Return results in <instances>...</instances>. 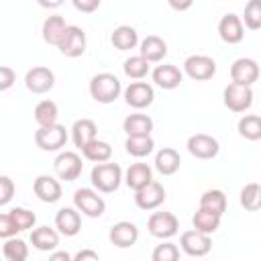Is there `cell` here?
Segmentation results:
<instances>
[{
    "label": "cell",
    "mask_w": 261,
    "mask_h": 261,
    "mask_svg": "<svg viewBox=\"0 0 261 261\" xmlns=\"http://www.w3.org/2000/svg\"><path fill=\"white\" fill-rule=\"evenodd\" d=\"M14 196V181L8 175L0 177V206H6Z\"/></svg>",
    "instance_id": "obj_42"
},
{
    "label": "cell",
    "mask_w": 261,
    "mask_h": 261,
    "mask_svg": "<svg viewBox=\"0 0 261 261\" xmlns=\"http://www.w3.org/2000/svg\"><path fill=\"white\" fill-rule=\"evenodd\" d=\"M167 4H169L173 10H177V12H184V10L192 8L194 0H167Z\"/></svg>",
    "instance_id": "obj_46"
},
{
    "label": "cell",
    "mask_w": 261,
    "mask_h": 261,
    "mask_svg": "<svg viewBox=\"0 0 261 261\" xmlns=\"http://www.w3.org/2000/svg\"><path fill=\"white\" fill-rule=\"evenodd\" d=\"M20 230L16 226V222L12 220V216L8 212H2L0 214V237L2 239H10V237H16Z\"/></svg>",
    "instance_id": "obj_41"
},
{
    "label": "cell",
    "mask_w": 261,
    "mask_h": 261,
    "mask_svg": "<svg viewBox=\"0 0 261 261\" xmlns=\"http://www.w3.org/2000/svg\"><path fill=\"white\" fill-rule=\"evenodd\" d=\"M165 202V188L159 181H151L135 192V204L141 210H155Z\"/></svg>",
    "instance_id": "obj_15"
},
{
    "label": "cell",
    "mask_w": 261,
    "mask_h": 261,
    "mask_svg": "<svg viewBox=\"0 0 261 261\" xmlns=\"http://www.w3.org/2000/svg\"><path fill=\"white\" fill-rule=\"evenodd\" d=\"M124 149H126L128 155H133L137 159H143V157H147V155L153 153L155 141L151 139V135H147V137H126Z\"/></svg>",
    "instance_id": "obj_31"
},
{
    "label": "cell",
    "mask_w": 261,
    "mask_h": 261,
    "mask_svg": "<svg viewBox=\"0 0 261 261\" xmlns=\"http://www.w3.org/2000/svg\"><path fill=\"white\" fill-rule=\"evenodd\" d=\"M100 2H102V0H71L73 8L80 10V12H84V14H92V12H96L98 6H100Z\"/></svg>",
    "instance_id": "obj_44"
},
{
    "label": "cell",
    "mask_w": 261,
    "mask_h": 261,
    "mask_svg": "<svg viewBox=\"0 0 261 261\" xmlns=\"http://www.w3.org/2000/svg\"><path fill=\"white\" fill-rule=\"evenodd\" d=\"M98 259H100V255L92 249H82L73 255V261H98Z\"/></svg>",
    "instance_id": "obj_45"
},
{
    "label": "cell",
    "mask_w": 261,
    "mask_h": 261,
    "mask_svg": "<svg viewBox=\"0 0 261 261\" xmlns=\"http://www.w3.org/2000/svg\"><path fill=\"white\" fill-rule=\"evenodd\" d=\"M120 92H122V86L114 73L102 71L90 80V96L98 104H112L120 96Z\"/></svg>",
    "instance_id": "obj_2"
},
{
    "label": "cell",
    "mask_w": 261,
    "mask_h": 261,
    "mask_svg": "<svg viewBox=\"0 0 261 261\" xmlns=\"http://www.w3.org/2000/svg\"><path fill=\"white\" fill-rule=\"evenodd\" d=\"M86 45H88V41H86L84 29H82V27H75V24H67V29H65V33H63V37H61L57 49H59L65 57H80V55H84Z\"/></svg>",
    "instance_id": "obj_9"
},
{
    "label": "cell",
    "mask_w": 261,
    "mask_h": 261,
    "mask_svg": "<svg viewBox=\"0 0 261 261\" xmlns=\"http://www.w3.org/2000/svg\"><path fill=\"white\" fill-rule=\"evenodd\" d=\"M241 206L249 212H255L261 208V186L251 181L241 190Z\"/></svg>",
    "instance_id": "obj_37"
},
{
    "label": "cell",
    "mask_w": 261,
    "mask_h": 261,
    "mask_svg": "<svg viewBox=\"0 0 261 261\" xmlns=\"http://www.w3.org/2000/svg\"><path fill=\"white\" fill-rule=\"evenodd\" d=\"M237 128H239V135L243 139H247V141H259L261 139V116H257V114H245L239 120Z\"/></svg>",
    "instance_id": "obj_34"
},
{
    "label": "cell",
    "mask_w": 261,
    "mask_h": 261,
    "mask_svg": "<svg viewBox=\"0 0 261 261\" xmlns=\"http://www.w3.org/2000/svg\"><path fill=\"white\" fill-rule=\"evenodd\" d=\"M90 179H92V186L102 192V194H112L120 188L122 184V169L118 163H110V161H104V163H96L92 173H90Z\"/></svg>",
    "instance_id": "obj_1"
},
{
    "label": "cell",
    "mask_w": 261,
    "mask_h": 261,
    "mask_svg": "<svg viewBox=\"0 0 261 261\" xmlns=\"http://www.w3.org/2000/svg\"><path fill=\"white\" fill-rule=\"evenodd\" d=\"M151 181H153V171H151V167H149L147 163H133V165L126 169V173H124V184H126L133 192L145 188V186L151 184Z\"/></svg>",
    "instance_id": "obj_26"
},
{
    "label": "cell",
    "mask_w": 261,
    "mask_h": 261,
    "mask_svg": "<svg viewBox=\"0 0 261 261\" xmlns=\"http://www.w3.org/2000/svg\"><path fill=\"white\" fill-rule=\"evenodd\" d=\"M59 230L57 228H51V226H37L33 228L31 232V243L37 251H45V253H51L59 247Z\"/></svg>",
    "instance_id": "obj_21"
},
{
    "label": "cell",
    "mask_w": 261,
    "mask_h": 261,
    "mask_svg": "<svg viewBox=\"0 0 261 261\" xmlns=\"http://www.w3.org/2000/svg\"><path fill=\"white\" fill-rule=\"evenodd\" d=\"M14 82H16L14 69L8 67V65H2V67H0V92H6Z\"/></svg>",
    "instance_id": "obj_43"
},
{
    "label": "cell",
    "mask_w": 261,
    "mask_h": 261,
    "mask_svg": "<svg viewBox=\"0 0 261 261\" xmlns=\"http://www.w3.org/2000/svg\"><path fill=\"white\" fill-rule=\"evenodd\" d=\"M35 196L45 204H55L61 198V184L51 175H39L33 181Z\"/></svg>",
    "instance_id": "obj_20"
},
{
    "label": "cell",
    "mask_w": 261,
    "mask_h": 261,
    "mask_svg": "<svg viewBox=\"0 0 261 261\" xmlns=\"http://www.w3.org/2000/svg\"><path fill=\"white\" fill-rule=\"evenodd\" d=\"M122 130L126 133V137H147L153 130V118L141 112L128 114L122 120Z\"/></svg>",
    "instance_id": "obj_23"
},
{
    "label": "cell",
    "mask_w": 261,
    "mask_h": 261,
    "mask_svg": "<svg viewBox=\"0 0 261 261\" xmlns=\"http://www.w3.org/2000/svg\"><path fill=\"white\" fill-rule=\"evenodd\" d=\"M184 73L196 82H206L216 73V61L208 55H190L184 61Z\"/></svg>",
    "instance_id": "obj_10"
},
{
    "label": "cell",
    "mask_w": 261,
    "mask_h": 261,
    "mask_svg": "<svg viewBox=\"0 0 261 261\" xmlns=\"http://www.w3.org/2000/svg\"><path fill=\"white\" fill-rule=\"evenodd\" d=\"M55 228L63 234V237H75L82 228V216L80 210L73 206H65L61 210H57L55 214Z\"/></svg>",
    "instance_id": "obj_18"
},
{
    "label": "cell",
    "mask_w": 261,
    "mask_h": 261,
    "mask_svg": "<svg viewBox=\"0 0 261 261\" xmlns=\"http://www.w3.org/2000/svg\"><path fill=\"white\" fill-rule=\"evenodd\" d=\"M35 143L41 151H59L67 143V130L59 122L51 126H39L35 130Z\"/></svg>",
    "instance_id": "obj_5"
},
{
    "label": "cell",
    "mask_w": 261,
    "mask_h": 261,
    "mask_svg": "<svg viewBox=\"0 0 261 261\" xmlns=\"http://www.w3.org/2000/svg\"><path fill=\"white\" fill-rule=\"evenodd\" d=\"M63 2L65 0H37V4L43 6V8H59Z\"/></svg>",
    "instance_id": "obj_48"
},
{
    "label": "cell",
    "mask_w": 261,
    "mask_h": 261,
    "mask_svg": "<svg viewBox=\"0 0 261 261\" xmlns=\"http://www.w3.org/2000/svg\"><path fill=\"white\" fill-rule=\"evenodd\" d=\"M57 116H59V108L53 100H41L37 106H35V120L39 126H51L57 122Z\"/></svg>",
    "instance_id": "obj_32"
},
{
    "label": "cell",
    "mask_w": 261,
    "mask_h": 261,
    "mask_svg": "<svg viewBox=\"0 0 261 261\" xmlns=\"http://www.w3.org/2000/svg\"><path fill=\"white\" fill-rule=\"evenodd\" d=\"M147 228L157 239H171L179 230V220L173 212H153L147 220Z\"/></svg>",
    "instance_id": "obj_6"
},
{
    "label": "cell",
    "mask_w": 261,
    "mask_h": 261,
    "mask_svg": "<svg viewBox=\"0 0 261 261\" xmlns=\"http://www.w3.org/2000/svg\"><path fill=\"white\" fill-rule=\"evenodd\" d=\"M53 167H55V173L59 179L63 181H73L82 175V169H84V163H82V157L75 153V151H61L55 161H53Z\"/></svg>",
    "instance_id": "obj_7"
},
{
    "label": "cell",
    "mask_w": 261,
    "mask_h": 261,
    "mask_svg": "<svg viewBox=\"0 0 261 261\" xmlns=\"http://www.w3.org/2000/svg\"><path fill=\"white\" fill-rule=\"evenodd\" d=\"M108 239L114 247L118 249H128L133 247L137 241H139V228L135 222H128V220H120L116 224H112L110 232H108Z\"/></svg>",
    "instance_id": "obj_17"
},
{
    "label": "cell",
    "mask_w": 261,
    "mask_h": 261,
    "mask_svg": "<svg viewBox=\"0 0 261 261\" xmlns=\"http://www.w3.org/2000/svg\"><path fill=\"white\" fill-rule=\"evenodd\" d=\"M73 206L88 218H100L106 210L104 198L90 188H80L73 192Z\"/></svg>",
    "instance_id": "obj_3"
},
{
    "label": "cell",
    "mask_w": 261,
    "mask_h": 261,
    "mask_svg": "<svg viewBox=\"0 0 261 261\" xmlns=\"http://www.w3.org/2000/svg\"><path fill=\"white\" fill-rule=\"evenodd\" d=\"M200 208H206V210H212L216 214H224L226 210V196L222 190H206L202 196H200Z\"/></svg>",
    "instance_id": "obj_36"
},
{
    "label": "cell",
    "mask_w": 261,
    "mask_h": 261,
    "mask_svg": "<svg viewBox=\"0 0 261 261\" xmlns=\"http://www.w3.org/2000/svg\"><path fill=\"white\" fill-rule=\"evenodd\" d=\"M188 151L192 157L196 159H214L220 151V145L218 141L212 137V135H206V133H196L188 139Z\"/></svg>",
    "instance_id": "obj_13"
},
{
    "label": "cell",
    "mask_w": 261,
    "mask_h": 261,
    "mask_svg": "<svg viewBox=\"0 0 261 261\" xmlns=\"http://www.w3.org/2000/svg\"><path fill=\"white\" fill-rule=\"evenodd\" d=\"M222 100L230 112H245L253 104V90H251V86L230 82L222 92Z\"/></svg>",
    "instance_id": "obj_4"
},
{
    "label": "cell",
    "mask_w": 261,
    "mask_h": 261,
    "mask_svg": "<svg viewBox=\"0 0 261 261\" xmlns=\"http://www.w3.org/2000/svg\"><path fill=\"white\" fill-rule=\"evenodd\" d=\"M155 86L163 88V90H175L181 80H184V71L177 67V65H171V63H163V65H157L151 73Z\"/></svg>",
    "instance_id": "obj_19"
},
{
    "label": "cell",
    "mask_w": 261,
    "mask_h": 261,
    "mask_svg": "<svg viewBox=\"0 0 261 261\" xmlns=\"http://www.w3.org/2000/svg\"><path fill=\"white\" fill-rule=\"evenodd\" d=\"M151 259L153 261H177L179 259V249L173 245V243H161L153 249L151 253Z\"/></svg>",
    "instance_id": "obj_40"
},
{
    "label": "cell",
    "mask_w": 261,
    "mask_h": 261,
    "mask_svg": "<svg viewBox=\"0 0 261 261\" xmlns=\"http://www.w3.org/2000/svg\"><path fill=\"white\" fill-rule=\"evenodd\" d=\"M24 86L33 94H47L55 86V73L45 65H35L27 71Z\"/></svg>",
    "instance_id": "obj_11"
},
{
    "label": "cell",
    "mask_w": 261,
    "mask_h": 261,
    "mask_svg": "<svg viewBox=\"0 0 261 261\" xmlns=\"http://www.w3.org/2000/svg\"><path fill=\"white\" fill-rule=\"evenodd\" d=\"M261 75L259 63L251 57H239L230 65V80L243 86H253Z\"/></svg>",
    "instance_id": "obj_14"
},
{
    "label": "cell",
    "mask_w": 261,
    "mask_h": 261,
    "mask_svg": "<svg viewBox=\"0 0 261 261\" xmlns=\"http://www.w3.org/2000/svg\"><path fill=\"white\" fill-rule=\"evenodd\" d=\"M96 137H98V126H96L94 120H90V118H77L71 124V141H73V145L77 149L86 147Z\"/></svg>",
    "instance_id": "obj_24"
},
{
    "label": "cell",
    "mask_w": 261,
    "mask_h": 261,
    "mask_svg": "<svg viewBox=\"0 0 261 261\" xmlns=\"http://www.w3.org/2000/svg\"><path fill=\"white\" fill-rule=\"evenodd\" d=\"M2 255L8 261H24V259H29V245L22 239H16V237L4 239Z\"/></svg>",
    "instance_id": "obj_33"
},
{
    "label": "cell",
    "mask_w": 261,
    "mask_h": 261,
    "mask_svg": "<svg viewBox=\"0 0 261 261\" xmlns=\"http://www.w3.org/2000/svg\"><path fill=\"white\" fill-rule=\"evenodd\" d=\"M179 245H181V251L186 255H190V257H204L212 249V239H210V234L192 228V230L181 232Z\"/></svg>",
    "instance_id": "obj_8"
},
{
    "label": "cell",
    "mask_w": 261,
    "mask_h": 261,
    "mask_svg": "<svg viewBox=\"0 0 261 261\" xmlns=\"http://www.w3.org/2000/svg\"><path fill=\"white\" fill-rule=\"evenodd\" d=\"M8 214L12 216V220L16 222V226H18L20 232L22 230H29V228H35V222H37L35 212H31V210H27L22 206H16V208H10Z\"/></svg>",
    "instance_id": "obj_39"
},
{
    "label": "cell",
    "mask_w": 261,
    "mask_h": 261,
    "mask_svg": "<svg viewBox=\"0 0 261 261\" xmlns=\"http://www.w3.org/2000/svg\"><path fill=\"white\" fill-rule=\"evenodd\" d=\"M243 24L251 31L261 29V0H249L243 10Z\"/></svg>",
    "instance_id": "obj_38"
},
{
    "label": "cell",
    "mask_w": 261,
    "mask_h": 261,
    "mask_svg": "<svg viewBox=\"0 0 261 261\" xmlns=\"http://www.w3.org/2000/svg\"><path fill=\"white\" fill-rule=\"evenodd\" d=\"M181 165V157L173 147H163L155 153V169L161 175H173Z\"/></svg>",
    "instance_id": "obj_25"
},
{
    "label": "cell",
    "mask_w": 261,
    "mask_h": 261,
    "mask_svg": "<svg viewBox=\"0 0 261 261\" xmlns=\"http://www.w3.org/2000/svg\"><path fill=\"white\" fill-rule=\"evenodd\" d=\"M149 67H151V63L141 53L139 55H130L128 59H124V65H122L124 75L130 77V80H143L149 73Z\"/></svg>",
    "instance_id": "obj_35"
},
{
    "label": "cell",
    "mask_w": 261,
    "mask_h": 261,
    "mask_svg": "<svg viewBox=\"0 0 261 261\" xmlns=\"http://www.w3.org/2000/svg\"><path fill=\"white\" fill-rule=\"evenodd\" d=\"M153 100H155V92L153 86L147 82H130L124 88V102L135 110H143L151 106Z\"/></svg>",
    "instance_id": "obj_12"
},
{
    "label": "cell",
    "mask_w": 261,
    "mask_h": 261,
    "mask_svg": "<svg viewBox=\"0 0 261 261\" xmlns=\"http://www.w3.org/2000/svg\"><path fill=\"white\" fill-rule=\"evenodd\" d=\"M65 29H67V24H65V18L61 14L47 16L45 22H43V39H45V43L57 47L61 37H63V33H65Z\"/></svg>",
    "instance_id": "obj_28"
},
{
    "label": "cell",
    "mask_w": 261,
    "mask_h": 261,
    "mask_svg": "<svg viewBox=\"0 0 261 261\" xmlns=\"http://www.w3.org/2000/svg\"><path fill=\"white\" fill-rule=\"evenodd\" d=\"M49 259H51V261H71L73 257H71L67 251H51Z\"/></svg>",
    "instance_id": "obj_47"
},
{
    "label": "cell",
    "mask_w": 261,
    "mask_h": 261,
    "mask_svg": "<svg viewBox=\"0 0 261 261\" xmlns=\"http://www.w3.org/2000/svg\"><path fill=\"white\" fill-rule=\"evenodd\" d=\"M218 35H220V39H222L224 43H228V45L241 43L243 37H245L243 18H241L239 14H234V12L224 14V16L220 18V22H218Z\"/></svg>",
    "instance_id": "obj_16"
},
{
    "label": "cell",
    "mask_w": 261,
    "mask_h": 261,
    "mask_svg": "<svg viewBox=\"0 0 261 261\" xmlns=\"http://www.w3.org/2000/svg\"><path fill=\"white\" fill-rule=\"evenodd\" d=\"M110 43H112L114 49H118V51H130V49H135V47L139 45V35H137V31H135L133 27L120 24V27H116V29L112 31Z\"/></svg>",
    "instance_id": "obj_27"
},
{
    "label": "cell",
    "mask_w": 261,
    "mask_h": 261,
    "mask_svg": "<svg viewBox=\"0 0 261 261\" xmlns=\"http://www.w3.org/2000/svg\"><path fill=\"white\" fill-rule=\"evenodd\" d=\"M220 218H222V216L216 214V212H212V210L198 208V210L194 212V216H192V224H194L196 230L206 232V234H212V232L218 230V226H220Z\"/></svg>",
    "instance_id": "obj_29"
},
{
    "label": "cell",
    "mask_w": 261,
    "mask_h": 261,
    "mask_svg": "<svg viewBox=\"0 0 261 261\" xmlns=\"http://www.w3.org/2000/svg\"><path fill=\"white\" fill-rule=\"evenodd\" d=\"M139 53L149 61V63H159L163 61V57L167 55V43L157 37V35H147L141 45H139Z\"/></svg>",
    "instance_id": "obj_22"
},
{
    "label": "cell",
    "mask_w": 261,
    "mask_h": 261,
    "mask_svg": "<svg viewBox=\"0 0 261 261\" xmlns=\"http://www.w3.org/2000/svg\"><path fill=\"white\" fill-rule=\"evenodd\" d=\"M82 155H84L88 161L104 163V161H110V157H112V147H110V143L100 141V139L96 137V139L90 141L86 147H82Z\"/></svg>",
    "instance_id": "obj_30"
}]
</instances>
